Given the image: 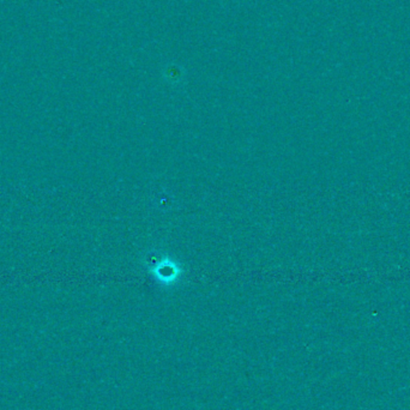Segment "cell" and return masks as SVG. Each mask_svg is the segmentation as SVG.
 I'll list each match as a JSON object with an SVG mask.
<instances>
[{"mask_svg": "<svg viewBox=\"0 0 410 410\" xmlns=\"http://www.w3.org/2000/svg\"><path fill=\"white\" fill-rule=\"evenodd\" d=\"M147 271L158 283L171 287L178 283L183 276V266L168 254H150L145 261Z\"/></svg>", "mask_w": 410, "mask_h": 410, "instance_id": "cell-1", "label": "cell"}]
</instances>
